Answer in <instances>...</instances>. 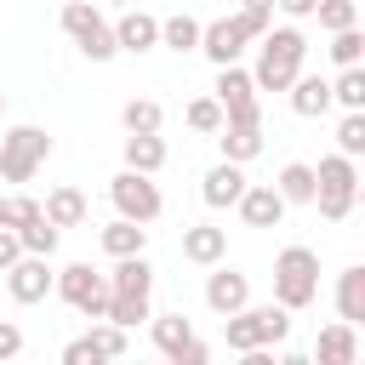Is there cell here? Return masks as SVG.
<instances>
[{
	"label": "cell",
	"instance_id": "obj_1",
	"mask_svg": "<svg viewBox=\"0 0 365 365\" xmlns=\"http://www.w3.org/2000/svg\"><path fill=\"white\" fill-rule=\"evenodd\" d=\"M302 57H308L302 29H268V34L257 40V68H251V86H257V91H285V86L302 74Z\"/></svg>",
	"mask_w": 365,
	"mask_h": 365
},
{
	"label": "cell",
	"instance_id": "obj_2",
	"mask_svg": "<svg viewBox=\"0 0 365 365\" xmlns=\"http://www.w3.org/2000/svg\"><path fill=\"white\" fill-rule=\"evenodd\" d=\"M285 331H291V308H279V302H262V308H234V314H222V342L234 348V354H251V348H274V342H285Z\"/></svg>",
	"mask_w": 365,
	"mask_h": 365
},
{
	"label": "cell",
	"instance_id": "obj_3",
	"mask_svg": "<svg viewBox=\"0 0 365 365\" xmlns=\"http://www.w3.org/2000/svg\"><path fill=\"white\" fill-rule=\"evenodd\" d=\"M354 200H359V165L348 154H325L314 165V205H319V217L325 222H342L354 211Z\"/></svg>",
	"mask_w": 365,
	"mask_h": 365
},
{
	"label": "cell",
	"instance_id": "obj_4",
	"mask_svg": "<svg viewBox=\"0 0 365 365\" xmlns=\"http://www.w3.org/2000/svg\"><path fill=\"white\" fill-rule=\"evenodd\" d=\"M319 297V257L308 251V245H285L279 257H274V302L279 308H308Z\"/></svg>",
	"mask_w": 365,
	"mask_h": 365
},
{
	"label": "cell",
	"instance_id": "obj_5",
	"mask_svg": "<svg viewBox=\"0 0 365 365\" xmlns=\"http://www.w3.org/2000/svg\"><path fill=\"white\" fill-rule=\"evenodd\" d=\"M46 154H51V137H46L40 125H11V131L0 137V177H6V182H29V177L46 165Z\"/></svg>",
	"mask_w": 365,
	"mask_h": 365
},
{
	"label": "cell",
	"instance_id": "obj_6",
	"mask_svg": "<svg viewBox=\"0 0 365 365\" xmlns=\"http://www.w3.org/2000/svg\"><path fill=\"white\" fill-rule=\"evenodd\" d=\"M211 97L222 103V125H262L257 86H251V74H245L240 63H222V68H217V91H211Z\"/></svg>",
	"mask_w": 365,
	"mask_h": 365
},
{
	"label": "cell",
	"instance_id": "obj_7",
	"mask_svg": "<svg viewBox=\"0 0 365 365\" xmlns=\"http://www.w3.org/2000/svg\"><path fill=\"white\" fill-rule=\"evenodd\" d=\"M51 291H57L68 308H80L86 319H103V314H108V279H103L91 262H68V268L51 279Z\"/></svg>",
	"mask_w": 365,
	"mask_h": 365
},
{
	"label": "cell",
	"instance_id": "obj_8",
	"mask_svg": "<svg viewBox=\"0 0 365 365\" xmlns=\"http://www.w3.org/2000/svg\"><path fill=\"white\" fill-rule=\"evenodd\" d=\"M108 200H114V211L131 217V222H154V217L165 211V200H160V188L148 182V171H131V165L108 182Z\"/></svg>",
	"mask_w": 365,
	"mask_h": 365
},
{
	"label": "cell",
	"instance_id": "obj_9",
	"mask_svg": "<svg viewBox=\"0 0 365 365\" xmlns=\"http://www.w3.org/2000/svg\"><path fill=\"white\" fill-rule=\"evenodd\" d=\"M51 279H57V274H51V257H34V251H23V257L6 268V291H11V302H23V308H29V302H46V297H51Z\"/></svg>",
	"mask_w": 365,
	"mask_h": 365
},
{
	"label": "cell",
	"instance_id": "obj_10",
	"mask_svg": "<svg viewBox=\"0 0 365 365\" xmlns=\"http://www.w3.org/2000/svg\"><path fill=\"white\" fill-rule=\"evenodd\" d=\"M245 23L240 17H217V23H200V51L222 68V63H240V51H245Z\"/></svg>",
	"mask_w": 365,
	"mask_h": 365
},
{
	"label": "cell",
	"instance_id": "obj_11",
	"mask_svg": "<svg viewBox=\"0 0 365 365\" xmlns=\"http://www.w3.org/2000/svg\"><path fill=\"white\" fill-rule=\"evenodd\" d=\"M245 302H251V279H245L240 268L211 262V279H205V308H211V314H234V308H245Z\"/></svg>",
	"mask_w": 365,
	"mask_h": 365
},
{
	"label": "cell",
	"instance_id": "obj_12",
	"mask_svg": "<svg viewBox=\"0 0 365 365\" xmlns=\"http://www.w3.org/2000/svg\"><path fill=\"white\" fill-rule=\"evenodd\" d=\"M114 46H120V51H131V57L154 51V46H160V17H148V11H137V6H125V11H120V23H114Z\"/></svg>",
	"mask_w": 365,
	"mask_h": 365
},
{
	"label": "cell",
	"instance_id": "obj_13",
	"mask_svg": "<svg viewBox=\"0 0 365 365\" xmlns=\"http://www.w3.org/2000/svg\"><path fill=\"white\" fill-rule=\"evenodd\" d=\"M234 205H240V217H245L251 228H279V217H285V200H279L274 182H245V194H240Z\"/></svg>",
	"mask_w": 365,
	"mask_h": 365
},
{
	"label": "cell",
	"instance_id": "obj_14",
	"mask_svg": "<svg viewBox=\"0 0 365 365\" xmlns=\"http://www.w3.org/2000/svg\"><path fill=\"white\" fill-rule=\"evenodd\" d=\"M103 279H108V291H114V297H154V268H148V257H143V251L114 257V274H103Z\"/></svg>",
	"mask_w": 365,
	"mask_h": 365
},
{
	"label": "cell",
	"instance_id": "obj_15",
	"mask_svg": "<svg viewBox=\"0 0 365 365\" xmlns=\"http://www.w3.org/2000/svg\"><path fill=\"white\" fill-rule=\"evenodd\" d=\"M245 194V171L234 165V160H222V165H211L205 177H200V200L211 205V211H222V205H234Z\"/></svg>",
	"mask_w": 365,
	"mask_h": 365
},
{
	"label": "cell",
	"instance_id": "obj_16",
	"mask_svg": "<svg viewBox=\"0 0 365 365\" xmlns=\"http://www.w3.org/2000/svg\"><path fill=\"white\" fill-rule=\"evenodd\" d=\"M182 257H188V262H200V268L222 262V257H228V228H211V222L182 228Z\"/></svg>",
	"mask_w": 365,
	"mask_h": 365
},
{
	"label": "cell",
	"instance_id": "obj_17",
	"mask_svg": "<svg viewBox=\"0 0 365 365\" xmlns=\"http://www.w3.org/2000/svg\"><path fill=\"white\" fill-rule=\"evenodd\" d=\"M314 354H319V365H354V354H359L354 325H348V319L325 325V331H319V342H314Z\"/></svg>",
	"mask_w": 365,
	"mask_h": 365
},
{
	"label": "cell",
	"instance_id": "obj_18",
	"mask_svg": "<svg viewBox=\"0 0 365 365\" xmlns=\"http://www.w3.org/2000/svg\"><path fill=\"white\" fill-rule=\"evenodd\" d=\"M285 91H291V108H297L302 120H314V114L331 108V80H319V74H297Z\"/></svg>",
	"mask_w": 365,
	"mask_h": 365
},
{
	"label": "cell",
	"instance_id": "obj_19",
	"mask_svg": "<svg viewBox=\"0 0 365 365\" xmlns=\"http://www.w3.org/2000/svg\"><path fill=\"white\" fill-rule=\"evenodd\" d=\"M217 143H222V160L245 165V160H257V154H262V125H222V131H217Z\"/></svg>",
	"mask_w": 365,
	"mask_h": 365
},
{
	"label": "cell",
	"instance_id": "obj_20",
	"mask_svg": "<svg viewBox=\"0 0 365 365\" xmlns=\"http://www.w3.org/2000/svg\"><path fill=\"white\" fill-rule=\"evenodd\" d=\"M125 165L154 177V171L165 165V143H160V131H131V137H125Z\"/></svg>",
	"mask_w": 365,
	"mask_h": 365
},
{
	"label": "cell",
	"instance_id": "obj_21",
	"mask_svg": "<svg viewBox=\"0 0 365 365\" xmlns=\"http://www.w3.org/2000/svg\"><path fill=\"white\" fill-rule=\"evenodd\" d=\"M336 314H342L348 325L365 319V268H359V262L342 268V279H336Z\"/></svg>",
	"mask_w": 365,
	"mask_h": 365
},
{
	"label": "cell",
	"instance_id": "obj_22",
	"mask_svg": "<svg viewBox=\"0 0 365 365\" xmlns=\"http://www.w3.org/2000/svg\"><path fill=\"white\" fill-rule=\"evenodd\" d=\"M274 188H279L285 205H314V165H308V160H291Z\"/></svg>",
	"mask_w": 365,
	"mask_h": 365
},
{
	"label": "cell",
	"instance_id": "obj_23",
	"mask_svg": "<svg viewBox=\"0 0 365 365\" xmlns=\"http://www.w3.org/2000/svg\"><path fill=\"white\" fill-rule=\"evenodd\" d=\"M40 211H46L57 228H80V222H86V194H80V188H51Z\"/></svg>",
	"mask_w": 365,
	"mask_h": 365
},
{
	"label": "cell",
	"instance_id": "obj_24",
	"mask_svg": "<svg viewBox=\"0 0 365 365\" xmlns=\"http://www.w3.org/2000/svg\"><path fill=\"white\" fill-rule=\"evenodd\" d=\"M143 245H148V228L131 222V217H114V222L103 228V251H108V257H131V251H143Z\"/></svg>",
	"mask_w": 365,
	"mask_h": 365
},
{
	"label": "cell",
	"instance_id": "obj_25",
	"mask_svg": "<svg viewBox=\"0 0 365 365\" xmlns=\"http://www.w3.org/2000/svg\"><path fill=\"white\" fill-rule=\"evenodd\" d=\"M148 319H154V314H148ZM188 342H194V325H188L182 314H160V319H154V348H160L165 359H177Z\"/></svg>",
	"mask_w": 365,
	"mask_h": 365
},
{
	"label": "cell",
	"instance_id": "obj_26",
	"mask_svg": "<svg viewBox=\"0 0 365 365\" xmlns=\"http://www.w3.org/2000/svg\"><path fill=\"white\" fill-rule=\"evenodd\" d=\"M17 240H23V251H34V257H51L57 251V240H63V228L40 211V217H29L23 228H17Z\"/></svg>",
	"mask_w": 365,
	"mask_h": 365
},
{
	"label": "cell",
	"instance_id": "obj_27",
	"mask_svg": "<svg viewBox=\"0 0 365 365\" xmlns=\"http://www.w3.org/2000/svg\"><path fill=\"white\" fill-rule=\"evenodd\" d=\"M160 46H171V51H200V23H194L188 11L160 17Z\"/></svg>",
	"mask_w": 365,
	"mask_h": 365
},
{
	"label": "cell",
	"instance_id": "obj_28",
	"mask_svg": "<svg viewBox=\"0 0 365 365\" xmlns=\"http://www.w3.org/2000/svg\"><path fill=\"white\" fill-rule=\"evenodd\" d=\"M160 120H165V108H160L154 97H131V103L120 108V125H125V131H160Z\"/></svg>",
	"mask_w": 365,
	"mask_h": 365
},
{
	"label": "cell",
	"instance_id": "obj_29",
	"mask_svg": "<svg viewBox=\"0 0 365 365\" xmlns=\"http://www.w3.org/2000/svg\"><path fill=\"white\" fill-rule=\"evenodd\" d=\"M325 51H331V63H336V68H354V63L365 57V34H359V23H354V29H336Z\"/></svg>",
	"mask_w": 365,
	"mask_h": 365
},
{
	"label": "cell",
	"instance_id": "obj_30",
	"mask_svg": "<svg viewBox=\"0 0 365 365\" xmlns=\"http://www.w3.org/2000/svg\"><path fill=\"white\" fill-rule=\"evenodd\" d=\"M331 103H342V108H365V68H359V63L342 68V74L331 80Z\"/></svg>",
	"mask_w": 365,
	"mask_h": 365
},
{
	"label": "cell",
	"instance_id": "obj_31",
	"mask_svg": "<svg viewBox=\"0 0 365 365\" xmlns=\"http://www.w3.org/2000/svg\"><path fill=\"white\" fill-rule=\"evenodd\" d=\"M336 154H348V160L365 154V108H348V114H342V125H336Z\"/></svg>",
	"mask_w": 365,
	"mask_h": 365
},
{
	"label": "cell",
	"instance_id": "obj_32",
	"mask_svg": "<svg viewBox=\"0 0 365 365\" xmlns=\"http://www.w3.org/2000/svg\"><path fill=\"white\" fill-rule=\"evenodd\" d=\"M74 46H80V51H86L91 63H108V57L120 51V46H114V29H108V23H91V29H86V34L74 40Z\"/></svg>",
	"mask_w": 365,
	"mask_h": 365
},
{
	"label": "cell",
	"instance_id": "obj_33",
	"mask_svg": "<svg viewBox=\"0 0 365 365\" xmlns=\"http://www.w3.org/2000/svg\"><path fill=\"white\" fill-rule=\"evenodd\" d=\"M86 336H91V348H97V359H120V354H125V325H114V319H103V325H91Z\"/></svg>",
	"mask_w": 365,
	"mask_h": 365
},
{
	"label": "cell",
	"instance_id": "obj_34",
	"mask_svg": "<svg viewBox=\"0 0 365 365\" xmlns=\"http://www.w3.org/2000/svg\"><path fill=\"white\" fill-rule=\"evenodd\" d=\"M314 17H319V29L336 34V29H354V23H359V6H354V0H319Z\"/></svg>",
	"mask_w": 365,
	"mask_h": 365
},
{
	"label": "cell",
	"instance_id": "obj_35",
	"mask_svg": "<svg viewBox=\"0 0 365 365\" xmlns=\"http://www.w3.org/2000/svg\"><path fill=\"white\" fill-rule=\"evenodd\" d=\"M188 125L205 131V137H217V131H222V103H217V97H194V103H188Z\"/></svg>",
	"mask_w": 365,
	"mask_h": 365
},
{
	"label": "cell",
	"instance_id": "obj_36",
	"mask_svg": "<svg viewBox=\"0 0 365 365\" xmlns=\"http://www.w3.org/2000/svg\"><path fill=\"white\" fill-rule=\"evenodd\" d=\"M103 319H114V325L131 331L137 319H148V297H114V291H108V314H103Z\"/></svg>",
	"mask_w": 365,
	"mask_h": 365
},
{
	"label": "cell",
	"instance_id": "obj_37",
	"mask_svg": "<svg viewBox=\"0 0 365 365\" xmlns=\"http://www.w3.org/2000/svg\"><path fill=\"white\" fill-rule=\"evenodd\" d=\"M29 217H40V200H29V194H6L0 200V228H23Z\"/></svg>",
	"mask_w": 365,
	"mask_h": 365
},
{
	"label": "cell",
	"instance_id": "obj_38",
	"mask_svg": "<svg viewBox=\"0 0 365 365\" xmlns=\"http://www.w3.org/2000/svg\"><path fill=\"white\" fill-rule=\"evenodd\" d=\"M234 17H240V23H245V34H251V40H262V34H268V29H274V11H257V6H240V11H234Z\"/></svg>",
	"mask_w": 365,
	"mask_h": 365
},
{
	"label": "cell",
	"instance_id": "obj_39",
	"mask_svg": "<svg viewBox=\"0 0 365 365\" xmlns=\"http://www.w3.org/2000/svg\"><path fill=\"white\" fill-rule=\"evenodd\" d=\"M17 257H23V240H17V228H0V274H6Z\"/></svg>",
	"mask_w": 365,
	"mask_h": 365
},
{
	"label": "cell",
	"instance_id": "obj_40",
	"mask_svg": "<svg viewBox=\"0 0 365 365\" xmlns=\"http://www.w3.org/2000/svg\"><path fill=\"white\" fill-rule=\"evenodd\" d=\"M17 354H23V331L11 319H0V359H17Z\"/></svg>",
	"mask_w": 365,
	"mask_h": 365
},
{
	"label": "cell",
	"instance_id": "obj_41",
	"mask_svg": "<svg viewBox=\"0 0 365 365\" xmlns=\"http://www.w3.org/2000/svg\"><path fill=\"white\" fill-rule=\"evenodd\" d=\"M86 359H97V348H91V336H74L63 348V365H86Z\"/></svg>",
	"mask_w": 365,
	"mask_h": 365
},
{
	"label": "cell",
	"instance_id": "obj_42",
	"mask_svg": "<svg viewBox=\"0 0 365 365\" xmlns=\"http://www.w3.org/2000/svg\"><path fill=\"white\" fill-rule=\"evenodd\" d=\"M274 6H279L285 17H314V6H319V0H274Z\"/></svg>",
	"mask_w": 365,
	"mask_h": 365
},
{
	"label": "cell",
	"instance_id": "obj_43",
	"mask_svg": "<svg viewBox=\"0 0 365 365\" xmlns=\"http://www.w3.org/2000/svg\"><path fill=\"white\" fill-rule=\"evenodd\" d=\"M240 6H257V11H274V0H240Z\"/></svg>",
	"mask_w": 365,
	"mask_h": 365
},
{
	"label": "cell",
	"instance_id": "obj_44",
	"mask_svg": "<svg viewBox=\"0 0 365 365\" xmlns=\"http://www.w3.org/2000/svg\"><path fill=\"white\" fill-rule=\"evenodd\" d=\"M103 6H131V0H103Z\"/></svg>",
	"mask_w": 365,
	"mask_h": 365
},
{
	"label": "cell",
	"instance_id": "obj_45",
	"mask_svg": "<svg viewBox=\"0 0 365 365\" xmlns=\"http://www.w3.org/2000/svg\"><path fill=\"white\" fill-rule=\"evenodd\" d=\"M0 108H6V91H0Z\"/></svg>",
	"mask_w": 365,
	"mask_h": 365
}]
</instances>
